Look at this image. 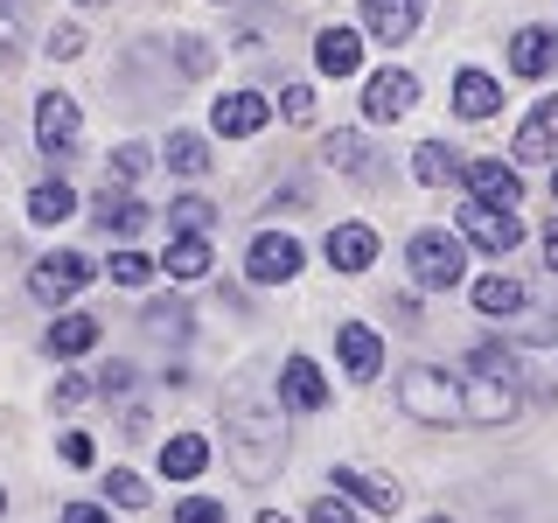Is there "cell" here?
Instances as JSON below:
<instances>
[{
    "label": "cell",
    "mask_w": 558,
    "mask_h": 523,
    "mask_svg": "<svg viewBox=\"0 0 558 523\" xmlns=\"http://www.w3.org/2000/svg\"><path fill=\"white\" fill-rule=\"evenodd\" d=\"M223 447H231V461H238L244 482H272L279 461H287L279 405H266V398H238V405L223 412Z\"/></svg>",
    "instance_id": "6da1fadb"
},
{
    "label": "cell",
    "mask_w": 558,
    "mask_h": 523,
    "mask_svg": "<svg viewBox=\"0 0 558 523\" xmlns=\"http://www.w3.org/2000/svg\"><path fill=\"white\" fill-rule=\"evenodd\" d=\"M405 266H412V279L426 293H453L468 279V244L461 238H447V231H418L412 244H405Z\"/></svg>",
    "instance_id": "7a4b0ae2"
},
{
    "label": "cell",
    "mask_w": 558,
    "mask_h": 523,
    "mask_svg": "<svg viewBox=\"0 0 558 523\" xmlns=\"http://www.w3.org/2000/svg\"><path fill=\"white\" fill-rule=\"evenodd\" d=\"M398 405H405L418 426H447V418H461V391H453L440 370H405L398 377Z\"/></svg>",
    "instance_id": "3957f363"
},
{
    "label": "cell",
    "mask_w": 558,
    "mask_h": 523,
    "mask_svg": "<svg viewBox=\"0 0 558 523\" xmlns=\"http://www.w3.org/2000/svg\"><path fill=\"white\" fill-rule=\"evenodd\" d=\"M77 133H84V119H77V98H63V92H49L43 105H35V139H43V154L49 161H77Z\"/></svg>",
    "instance_id": "277c9868"
},
{
    "label": "cell",
    "mask_w": 558,
    "mask_h": 523,
    "mask_svg": "<svg viewBox=\"0 0 558 523\" xmlns=\"http://www.w3.org/2000/svg\"><path fill=\"white\" fill-rule=\"evenodd\" d=\"M461 238L502 258V252H517V244H523V217H517V209H496V203H468L461 209Z\"/></svg>",
    "instance_id": "5b68a950"
},
{
    "label": "cell",
    "mask_w": 558,
    "mask_h": 523,
    "mask_svg": "<svg viewBox=\"0 0 558 523\" xmlns=\"http://www.w3.org/2000/svg\"><path fill=\"white\" fill-rule=\"evenodd\" d=\"M28 287H35V301H70L77 287H92V258L84 252H49V258H35V272H28Z\"/></svg>",
    "instance_id": "8992f818"
},
{
    "label": "cell",
    "mask_w": 558,
    "mask_h": 523,
    "mask_svg": "<svg viewBox=\"0 0 558 523\" xmlns=\"http://www.w3.org/2000/svg\"><path fill=\"white\" fill-rule=\"evenodd\" d=\"M244 272H252L258 287H287V279L301 272V244H293V238H279V231L252 238V252H244Z\"/></svg>",
    "instance_id": "52a82bcc"
},
{
    "label": "cell",
    "mask_w": 558,
    "mask_h": 523,
    "mask_svg": "<svg viewBox=\"0 0 558 523\" xmlns=\"http://www.w3.org/2000/svg\"><path fill=\"white\" fill-rule=\"evenodd\" d=\"M412 98H418L412 70H377V77L363 84V112H371V119H405Z\"/></svg>",
    "instance_id": "ba28073f"
},
{
    "label": "cell",
    "mask_w": 558,
    "mask_h": 523,
    "mask_svg": "<svg viewBox=\"0 0 558 523\" xmlns=\"http://www.w3.org/2000/svg\"><path fill=\"white\" fill-rule=\"evenodd\" d=\"M279 398H287L293 412H322L328 405V377L314 356H287V370H279Z\"/></svg>",
    "instance_id": "9c48e42d"
},
{
    "label": "cell",
    "mask_w": 558,
    "mask_h": 523,
    "mask_svg": "<svg viewBox=\"0 0 558 523\" xmlns=\"http://www.w3.org/2000/svg\"><path fill=\"white\" fill-rule=\"evenodd\" d=\"M336 349H342V370L356 377V384H371L384 370V342H377V328H363V321H342L336 328Z\"/></svg>",
    "instance_id": "30bf717a"
},
{
    "label": "cell",
    "mask_w": 558,
    "mask_h": 523,
    "mask_svg": "<svg viewBox=\"0 0 558 523\" xmlns=\"http://www.w3.org/2000/svg\"><path fill=\"white\" fill-rule=\"evenodd\" d=\"M328 266L336 272H371L377 266V231L371 223H336V231H328Z\"/></svg>",
    "instance_id": "8fae6325"
},
{
    "label": "cell",
    "mask_w": 558,
    "mask_h": 523,
    "mask_svg": "<svg viewBox=\"0 0 558 523\" xmlns=\"http://www.w3.org/2000/svg\"><path fill=\"white\" fill-rule=\"evenodd\" d=\"M468 188H475V203H496V209H517L523 203V182L510 161H468Z\"/></svg>",
    "instance_id": "7c38bea8"
},
{
    "label": "cell",
    "mask_w": 558,
    "mask_h": 523,
    "mask_svg": "<svg viewBox=\"0 0 558 523\" xmlns=\"http://www.w3.org/2000/svg\"><path fill=\"white\" fill-rule=\"evenodd\" d=\"M517 161H558V98H537V112L523 119V133H517Z\"/></svg>",
    "instance_id": "4fadbf2b"
},
{
    "label": "cell",
    "mask_w": 558,
    "mask_h": 523,
    "mask_svg": "<svg viewBox=\"0 0 558 523\" xmlns=\"http://www.w3.org/2000/svg\"><path fill=\"white\" fill-rule=\"evenodd\" d=\"M418 14H426V0H363V28H371L377 42H405L418 28Z\"/></svg>",
    "instance_id": "5bb4252c"
},
{
    "label": "cell",
    "mask_w": 558,
    "mask_h": 523,
    "mask_svg": "<svg viewBox=\"0 0 558 523\" xmlns=\"http://www.w3.org/2000/svg\"><path fill=\"white\" fill-rule=\"evenodd\" d=\"M92 217H98V231H105V238H133L140 223H147V203L105 182V188H98V203H92Z\"/></svg>",
    "instance_id": "9a60e30c"
},
{
    "label": "cell",
    "mask_w": 558,
    "mask_h": 523,
    "mask_svg": "<svg viewBox=\"0 0 558 523\" xmlns=\"http://www.w3.org/2000/svg\"><path fill=\"white\" fill-rule=\"evenodd\" d=\"M209 119H217L223 139H244V133H258L272 119V105L258 98V92H231V98H217V112H209Z\"/></svg>",
    "instance_id": "2e32d148"
},
{
    "label": "cell",
    "mask_w": 558,
    "mask_h": 523,
    "mask_svg": "<svg viewBox=\"0 0 558 523\" xmlns=\"http://www.w3.org/2000/svg\"><path fill=\"white\" fill-rule=\"evenodd\" d=\"M314 63H322V77H356L363 35L356 28H322V35H314Z\"/></svg>",
    "instance_id": "e0dca14e"
},
{
    "label": "cell",
    "mask_w": 558,
    "mask_h": 523,
    "mask_svg": "<svg viewBox=\"0 0 558 523\" xmlns=\"http://www.w3.org/2000/svg\"><path fill=\"white\" fill-rule=\"evenodd\" d=\"M517 412V391L510 384H488V377H468V398H461V418H475V426H502V418Z\"/></svg>",
    "instance_id": "ac0fdd59"
},
{
    "label": "cell",
    "mask_w": 558,
    "mask_h": 523,
    "mask_svg": "<svg viewBox=\"0 0 558 523\" xmlns=\"http://www.w3.org/2000/svg\"><path fill=\"white\" fill-rule=\"evenodd\" d=\"M328 488H349L356 502H371V510H384V516L405 502V488H398L391 475H363V467H336V482H328Z\"/></svg>",
    "instance_id": "d6986e66"
},
{
    "label": "cell",
    "mask_w": 558,
    "mask_h": 523,
    "mask_svg": "<svg viewBox=\"0 0 558 523\" xmlns=\"http://www.w3.org/2000/svg\"><path fill=\"white\" fill-rule=\"evenodd\" d=\"M551 63H558V35L551 28H517V42H510V70H517V77H545Z\"/></svg>",
    "instance_id": "ffe728a7"
},
{
    "label": "cell",
    "mask_w": 558,
    "mask_h": 523,
    "mask_svg": "<svg viewBox=\"0 0 558 523\" xmlns=\"http://www.w3.org/2000/svg\"><path fill=\"white\" fill-rule=\"evenodd\" d=\"M98 314H63V321H49V336H43V349L49 356H84V349H98Z\"/></svg>",
    "instance_id": "44dd1931"
},
{
    "label": "cell",
    "mask_w": 558,
    "mask_h": 523,
    "mask_svg": "<svg viewBox=\"0 0 558 523\" xmlns=\"http://www.w3.org/2000/svg\"><path fill=\"white\" fill-rule=\"evenodd\" d=\"M209 467V440L203 433H174V440L161 447V475H174V482H196Z\"/></svg>",
    "instance_id": "7402d4cb"
},
{
    "label": "cell",
    "mask_w": 558,
    "mask_h": 523,
    "mask_svg": "<svg viewBox=\"0 0 558 523\" xmlns=\"http://www.w3.org/2000/svg\"><path fill=\"white\" fill-rule=\"evenodd\" d=\"M496 105H502L496 77H482V70H461V77H453V112L461 119H488Z\"/></svg>",
    "instance_id": "603a6c76"
},
{
    "label": "cell",
    "mask_w": 558,
    "mask_h": 523,
    "mask_svg": "<svg viewBox=\"0 0 558 523\" xmlns=\"http://www.w3.org/2000/svg\"><path fill=\"white\" fill-rule=\"evenodd\" d=\"M322 161L342 168V174H371V139H363V133H328L322 139Z\"/></svg>",
    "instance_id": "cb8c5ba5"
},
{
    "label": "cell",
    "mask_w": 558,
    "mask_h": 523,
    "mask_svg": "<svg viewBox=\"0 0 558 523\" xmlns=\"http://www.w3.org/2000/svg\"><path fill=\"white\" fill-rule=\"evenodd\" d=\"M140 328H147L154 342H189V307H182V301H147Z\"/></svg>",
    "instance_id": "d4e9b609"
},
{
    "label": "cell",
    "mask_w": 558,
    "mask_h": 523,
    "mask_svg": "<svg viewBox=\"0 0 558 523\" xmlns=\"http://www.w3.org/2000/svg\"><path fill=\"white\" fill-rule=\"evenodd\" d=\"M168 279H203L209 272V238H168Z\"/></svg>",
    "instance_id": "484cf974"
},
{
    "label": "cell",
    "mask_w": 558,
    "mask_h": 523,
    "mask_svg": "<svg viewBox=\"0 0 558 523\" xmlns=\"http://www.w3.org/2000/svg\"><path fill=\"white\" fill-rule=\"evenodd\" d=\"M168 168L189 174V182H196V174H209V139H203V133H168Z\"/></svg>",
    "instance_id": "4316f807"
},
{
    "label": "cell",
    "mask_w": 558,
    "mask_h": 523,
    "mask_svg": "<svg viewBox=\"0 0 558 523\" xmlns=\"http://www.w3.org/2000/svg\"><path fill=\"white\" fill-rule=\"evenodd\" d=\"M475 307L482 314H517L523 307V287L510 272H488V279H475Z\"/></svg>",
    "instance_id": "83f0119b"
},
{
    "label": "cell",
    "mask_w": 558,
    "mask_h": 523,
    "mask_svg": "<svg viewBox=\"0 0 558 523\" xmlns=\"http://www.w3.org/2000/svg\"><path fill=\"white\" fill-rule=\"evenodd\" d=\"M28 217L35 223H63V217H77V196H70L63 182H43V188H28Z\"/></svg>",
    "instance_id": "f1b7e54d"
},
{
    "label": "cell",
    "mask_w": 558,
    "mask_h": 523,
    "mask_svg": "<svg viewBox=\"0 0 558 523\" xmlns=\"http://www.w3.org/2000/svg\"><path fill=\"white\" fill-rule=\"evenodd\" d=\"M412 174H418L426 188H440V182H453V174H461V161H453L447 147H418V154H412Z\"/></svg>",
    "instance_id": "f546056e"
},
{
    "label": "cell",
    "mask_w": 558,
    "mask_h": 523,
    "mask_svg": "<svg viewBox=\"0 0 558 523\" xmlns=\"http://www.w3.org/2000/svg\"><path fill=\"white\" fill-rule=\"evenodd\" d=\"M468 370L488 377V384H510V377H517V356H510V349H496V342H482L475 356H468Z\"/></svg>",
    "instance_id": "4dcf8cb0"
},
{
    "label": "cell",
    "mask_w": 558,
    "mask_h": 523,
    "mask_svg": "<svg viewBox=\"0 0 558 523\" xmlns=\"http://www.w3.org/2000/svg\"><path fill=\"white\" fill-rule=\"evenodd\" d=\"M168 217L182 223V238H203L209 223H217V209H209L203 196H182V203H168Z\"/></svg>",
    "instance_id": "1f68e13d"
},
{
    "label": "cell",
    "mask_w": 558,
    "mask_h": 523,
    "mask_svg": "<svg viewBox=\"0 0 558 523\" xmlns=\"http://www.w3.org/2000/svg\"><path fill=\"white\" fill-rule=\"evenodd\" d=\"M105 272H112L119 287H147V279H154V258L147 252H112V266H105Z\"/></svg>",
    "instance_id": "d6a6232c"
},
{
    "label": "cell",
    "mask_w": 558,
    "mask_h": 523,
    "mask_svg": "<svg viewBox=\"0 0 558 523\" xmlns=\"http://www.w3.org/2000/svg\"><path fill=\"white\" fill-rule=\"evenodd\" d=\"M105 488H112V502H119V510H147V496H154V488H147V482H140V475H133V467H119V475H112V482H105Z\"/></svg>",
    "instance_id": "836d02e7"
},
{
    "label": "cell",
    "mask_w": 558,
    "mask_h": 523,
    "mask_svg": "<svg viewBox=\"0 0 558 523\" xmlns=\"http://www.w3.org/2000/svg\"><path fill=\"white\" fill-rule=\"evenodd\" d=\"M174 523H231V516H223V502H209V496H189L182 510H174Z\"/></svg>",
    "instance_id": "e575fe53"
},
{
    "label": "cell",
    "mask_w": 558,
    "mask_h": 523,
    "mask_svg": "<svg viewBox=\"0 0 558 523\" xmlns=\"http://www.w3.org/2000/svg\"><path fill=\"white\" fill-rule=\"evenodd\" d=\"M147 174V147H119L112 154V182H140Z\"/></svg>",
    "instance_id": "d590c367"
},
{
    "label": "cell",
    "mask_w": 558,
    "mask_h": 523,
    "mask_svg": "<svg viewBox=\"0 0 558 523\" xmlns=\"http://www.w3.org/2000/svg\"><path fill=\"white\" fill-rule=\"evenodd\" d=\"M92 391H98L92 377H63V384H57V391H49V398H57V405L70 412V405H84V398H92Z\"/></svg>",
    "instance_id": "8d00e7d4"
},
{
    "label": "cell",
    "mask_w": 558,
    "mask_h": 523,
    "mask_svg": "<svg viewBox=\"0 0 558 523\" xmlns=\"http://www.w3.org/2000/svg\"><path fill=\"white\" fill-rule=\"evenodd\" d=\"M307 523H356V516H349V502H342V496H322V502L307 510Z\"/></svg>",
    "instance_id": "74e56055"
},
{
    "label": "cell",
    "mask_w": 558,
    "mask_h": 523,
    "mask_svg": "<svg viewBox=\"0 0 558 523\" xmlns=\"http://www.w3.org/2000/svg\"><path fill=\"white\" fill-rule=\"evenodd\" d=\"M57 453H63L70 467H92V440H84V433H63V440H57Z\"/></svg>",
    "instance_id": "f35d334b"
},
{
    "label": "cell",
    "mask_w": 558,
    "mask_h": 523,
    "mask_svg": "<svg viewBox=\"0 0 558 523\" xmlns=\"http://www.w3.org/2000/svg\"><path fill=\"white\" fill-rule=\"evenodd\" d=\"M279 98H287V119H314V92H307V84H287Z\"/></svg>",
    "instance_id": "ab89813d"
},
{
    "label": "cell",
    "mask_w": 558,
    "mask_h": 523,
    "mask_svg": "<svg viewBox=\"0 0 558 523\" xmlns=\"http://www.w3.org/2000/svg\"><path fill=\"white\" fill-rule=\"evenodd\" d=\"M43 49H49V57H77L84 35H77V28H49V42H43Z\"/></svg>",
    "instance_id": "60d3db41"
},
{
    "label": "cell",
    "mask_w": 558,
    "mask_h": 523,
    "mask_svg": "<svg viewBox=\"0 0 558 523\" xmlns=\"http://www.w3.org/2000/svg\"><path fill=\"white\" fill-rule=\"evenodd\" d=\"M182 70H209V49L196 42V35H182Z\"/></svg>",
    "instance_id": "b9f144b4"
},
{
    "label": "cell",
    "mask_w": 558,
    "mask_h": 523,
    "mask_svg": "<svg viewBox=\"0 0 558 523\" xmlns=\"http://www.w3.org/2000/svg\"><path fill=\"white\" fill-rule=\"evenodd\" d=\"M126 384H133V370H126V363H112V370H105V377H98V391H105V398H112V391H126Z\"/></svg>",
    "instance_id": "7bdbcfd3"
},
{
    "label": "cell",
    "mask_w": 558,
    "mask_h": 523,
    "mask_svg": "<svg viewBox=\"0 0 558 523\" xmlns=\"http://www.w3.org/2000/svg\"><path fill=\"white\" fill-rule=\"evenodd\" d=\"M63 523H112V516H105V510H92V502H70V510H63Z\"/></svg>",
    "instance_id": "ee69618b"
},
{
    "label": "cell",
    "mask_w": 558,
    "mask_h": 523,
    "mask_svg": "<svg viewBox=\"0 0 558 523\" xmlns=\"http://www.w3.org/2000/svg\"><path fill=\"white\" fill-rule=\"evenodd\" d=\"M545 266H551V272H558V217H551V223H545Z\"/></svg>",
    "instance_id": "f6af8a7d"
},
{
    "label": "cell",
    "mask_w": 558,
    "mask_h": 523,
    "mask_svg": "<svg viewBox=\"0 0 558 523\" xmlns=\"http://www.w3.org/2000/svg\"><path fill=\"white\" fill-rule=\"evenodd\" d=\"M258 523H287V516H279V510H266V516H258Z\"/></svg>",
    "instance_id": "bcb514c9"
},
{
    "label": "cell",
    "mask_w": 558,
    "mask_h": 523,
    "mask_svg": "<svg viewBox=\"0 0 558 523\" xmlns=\"http://www.w3.org/2000/svg\"><path fill=\"white\" fill-rule=\"evenodd\" d=\"M551 203H558V168H551Z\"/></svg>",
    "instance_id": "7dc6e473"
},
{
    "label": "cell",
    "mask_w": 558,
    "mask_h": 523,
    "mask_svg": "<svg viewBox=\"0 0 558 523\" xmlns=\"http://www.w3.org/2000/svg\"><path fill=\"white\" fill-rule=\"evenodd\" d=\"M0 510H8V488H0Z\"/></svg>",
    "instance_id": "c3c4849f"
},
{
    "label": "cell",
    "mask_w": 558,
    "mask_h": 523,
    "mask_svg": "<svg viewBox=\"0 0 558 523\" xmlns=\"http://www.w3.org/2000/svg\"><path fill=\"white\" fill-rule=\"evenodd\" d=\"M426 523H447V516H426Z\"/></svg>",
    "instance_id": "681fc988"
}]
</instances>
